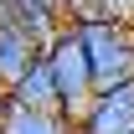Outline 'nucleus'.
<instances>
[{"mask_svg": "<svg viewBox=\"0 0 134 134\" xmlns=\"http://www.w3.org/2000/svg\"><path fill=\"white\" fill-rule=\"evenodd\" d=\"M16 103H26V108H47V114H62V93H57V83H52V67H47V57H41V67H36L31 77L10 93Z\"/></svg>", "mask_w": 134, "mask_h": 134, "instance_id": "6", "label": "nucleus"}, {"mask_svg": "<svg viewBox=\"0 0 134 134\" xmlns=\"http://www.w3.org/2000/svg\"><path fill=\"white\" fill-rule=\"evenodd\" d=\"M47 67H52L57 93H62V114L72 119V124H83V114L93 108V98H98V77H93L88 47H83V36H77L72 21L47 41Z\"/></svg>", "mask_w": 134, "mask_h": 134, "instance_id": "1", "label": "nucleus"}, {"mask_svg": "<svg viewBox=\"0 0 134 134\" xmlns=\"http://www.w3.org/2000/svg\"><path fill=\"white\" fill-rule=\"evenodd\" d=\"M36 5H41V10H52V16H62V21H67V0H36Z\"/></svg>", "mask_w": 134, "mask_h": 134, "instance_id": "8", "label": "nucleus"}, {"mask_svg": "<svg viewBox=\"0 0 134 134\" xmlns=\"http://www.w3.org/2000/svg\"><path fill=\"white\" fill-rule=\"evenodd\" d=\"M77 134H134V83L103 88L93 98V108L83 114Z\"/></svg>", "mask_w": 134, "mask_h": 134, "instance_id": "4", "label": "nucleus"}, {"mask_svg": "<svg viewBox=\"0 0 134 134\" xmlns=\"http://www.w3.org/2000/svg\"><path fill=\"white\" fill-rule=\"evenodd\" d=\"M77 36L88 47V62H93V77L103 88L134 83V21H114V16H93V21H72Z\"/></svg>", "mask_w": 134, "mask_h": 134, "instance_id": "2", "label": "nucleus"}, {"mask_svg": "<svg viewBox=\"0 0 134 134\" xmlns=\"http://www.w3.org/2000/svg\"><path fill=\"white\" fill-rule=\"evenodd\" d=\"M41 57H47V47H41L31 31L0 21V93H16L36 67H41Z\"/></svg>", "mask_w": 134, "mask_h": 134, "instance_id": "3", "label": "nucleus"}, {"mask_svg": "<svg viewBox=\"0 0 134 134\" xmlns=\"http://www.w3.org/2000/svg\"><path fill=\"white\" fill-rule=\"evenodd\" d=\"M0 134H77V124L67 114H47V108H26L10 93H0Z\"/></svg>", "mask_w": 134, "mask_h": 134, "instance_id": "5", "label": "nucleus"}, {"mask_svg": "<svg viewBox=\"0 0 134 134\" xmlns=\"http://www.w3.org/2000/svg\"><path fill=\"white\" fill-rule=\"evenodd\" d=\"M67 21H93V0H67Z\"/></svg>", "mask_w": 134, "mask_h": 134, "instance_id": "7", "label": "nucleus"}]
</instances>
